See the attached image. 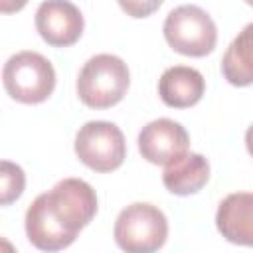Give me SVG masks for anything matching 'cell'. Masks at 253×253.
<instances>
[{
	"label": "cell",
	"instance_id": "cell-8",
	"mask_svg": "<svg viewBox=\"0 0 253 253\" xmlns=\"http://www.w3.org/2000/svg\"><path fill=\"white\" fill-rule=\"evenodd\" d=\"M190 134L172 119H154L138 132V152L156 166H166L188 152Z\"/></svg>",
	"mask_w": 253,
	"mask_h": 253
},
{
	"label": "cell",
	"instance_id": "cell-3",
	"mask_svg": "<svg viewBox=\"0 0 253 253\" xmlns=\"http://www.w3.org/2000/svg\"><path fill=\"white\" fill-rule=\"evenodd\" d=\"M2 83L6 93L24 105L43 103L55 89V69L38 51H18L4 63Z\"/></svg>",
	"mask_w": 253,
	"mask_h": 253
},
{
	"label": "cell",
	"instance_id": "cell-13",
	"mask_svg": "<svg viewBox=\"0 0 253 253\" xmlns=\"http://www.w3.org/2000/svg\"><path fill=\"white\" fill-rule=\"evenodd\" d=\"M24 188H26V174L22 166L10 160H2L0 162V204L10 206L24 194Z\"/></svg>",
	"mask_w": 253,
	"mask_h": 253
},
{
	"label": "cell",
	"instance_id": "cell-2",
	"mask_svg": "<svg viewBox=\"0 0 253 253\" xmlns=\"http://www.w3.org/2000/svg\"><path fill=\"white\" fill-rule=\"evenodd\" d=\"M128 85L130 73L126 63L119 55L97 53L79 71L77 95L91 109H111L125 99Z\"/></svg>",
	"mask_w": 253,
	"mask_h": 253
},
{
	"label": "cell",
	"instance_id": "cell-4",
	"mask_svg": "<svg viewBox=\"0 0 253 253\" xmlns=\"http://www.w3.org/2000/svg\"><path fill=\"white\" fill-rule=\"evenodd\" d=\"M113 237L126 253H152L166 243L168 219L160 208L148 202H134L117 215Z\"/></svg>",
	"mask_w": 253,
	"mask_h": 253
},
{
	"label": "cell",
	"instance_id": "cell-15",
	"mask_svg": "<svg viewBox=\"0 0 253 253\" xmlns=\"http://www.w3.org/2000/svg\"><path fill=\"white\" fill-rule=\"evenodd\" d=\"M26 4H28V0H0V12L14 14V12H20Z\"/></svg>",
	"mask_w": 253,
	"mask_h": 253
},
{
	"label": "cell",
	"instance_id": "cell-1",
	"mask_svg": "<svg viewBox=\"0 0 253 253\" xmlns=\"http://www.w3.org/2000/svg\"><path fill=\"white\" fill-rule=\"evenodd\" d=\"M97 213V194L81 178H63L40 194L28 208L24 227L28 241L40 251L69 247Z\"/></svg>",
	"mask_w": 253,
	"mask_h": 253
},
{
	"label": "cell",
	"instance_id": "cell-16",
	"mask_svg": "<svg viewBox=\"0 0 253 253\" xmlns=\"http://www.w3.org/2000/svg\"><path fill=\"white\" fill-rule=\"evenodd\" d=\"M245 148H247V152H249V156L253 158V125L247 128V132H245Z\"/></svg>",
	"mask_w": 253,
	"mask_h": 253
},
{
	"label": "cell",
	"instance_id": "cell-14",
	"mask_svg": "<svg viewBox=\"0 0 253 253\" xmlns=\"http://www.w3.org/2000/svg\"><path fill=\"white\" fill-rule=\"evenodd\" d=\"M117 2H119L121 10H123L126 16L140 20V18L152 16V14L162 6L164 0H117Z\"/></svg>",
	"mask_w": 253,
	"mask_h": 253
},
{
	"label": "cell",
	"instance_id": "cell-11",
	"mask_svg": "<svg viewBox=\"0 0 253 253\" xmlns=\"http://www.w3.org/2000/svg\"><path fill=\"white\" fill-rule=\"evenodd\" d=\"M210 180V162L198 152H184L162 172L164 188L174 196L198 194Z\"/></svg>",
	"mask_w": 253,
	"mask_h": 253
},
{
	"label": "cell",
	"instance_id": "cell-12",
	"mask_svg": "<svg viewBox=\"0 0 253 253\" xmlns=\"http://www.w3.org/2000/svg\"><path fill=\"white\" fill-rule=\"evenodd\" d=\"M221 73L225 81L235 87H247L253 83V22L247 24L225 49Z\"/></svg>",
	"mask_w": 253,
	"mask_h": 253
},
{
	"label": "cell",
	"instance_id": "cell-17",
	"mask_svg": "<svg viewBox=\"0 0 253 253\" xmlns=\"http://www.w3.org/2000/svg\"><path fill=\"white\" fill-rule=\"evenodd\" d=\"M245 2H247V4H249V6H253V0H245Z\"/></svg>",
	"mask_w": 253,
	"mask_h": 253
},
{
	"label": "cell",
	"instance_id": "cell-5",
	"mask_svg": "<svg viewBox=\"0 0 253 253\" xmlns=\"http://www.w3.org/2000/svg\"><path fill=\"white\" fill-rule=\"evenodd\" d=\"M162 32L168 45L188 57H204L211 53L217 43L215 22L196 4H182L174 8L166 16Z\"/></svg>",
	"mask_w": 253,
	"mask_h": 253
},
{
	"label": "cell",
	"instance_id": "cell-7",
	"mask_svg": "<svg viewBox=\"0 0 253 253\" xmlns=\"http://www.w3.org/2000/svg\"><path fill=\"white\" fill-rule=\"evenodd\" d=\"M83 14L69 0H43L36 10V30L51 47H69L83 34Z\"/></svg>",
	"mask_w": 253,
	"mask_h": 253
},
{
	"label": "cell",
	"instance_id": "cell-10",
	"mask_svg": "<svg viewBox=\"0 0 253 253\" xmlns=\"http://www.w3.org/2000/svg\"><path fill=\"white\" fill-rule=\"evenodd\" d=\"M206 91L204 75L188 65L168 67L158 79V95L166 107L188 109L200 103Z\"/></svg>",
	"mask_w": 253,
	"mask_h": 253
},
{
	"label": "cell",
	"instance_id": "cell-6",
	"mask_svg": "<svg viewBox=\"0 0 253 253\" xmlns=\"http://www.w3.org/2000/svg\"><path fill=\"white\" fill-rule=\"evenodd\" d=\"M75 154L93 172H113L126 158L123 130L109 121H89L75 134Z\"/></svg>",
	"mask_w": 253,
	"mask_h": 253
},
{
	"label": "cell",
	"instance_id": "cell-9",
	"mask_svg": "<svg viewBox=\"0 0 253 253\" xmlns=\"http://www.w3.org/2000/svg\"><path fill=\"white\" fill-rule=\"evenodd\" d=\"M215 227L229 243L253 247V192L225 196L215 211Z\"/></svg>",
	"mask_w": 253,
	"mask_h": 253
}]
</instances>
